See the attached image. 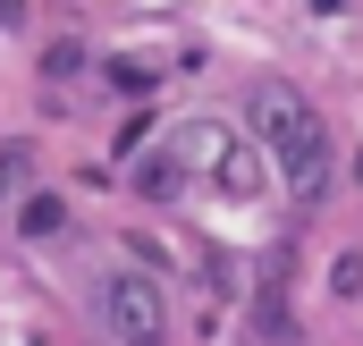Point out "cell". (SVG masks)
Here are the masks:
<instances>
[{
  "label": "cell",
  "mask_w": 363,
  "mask_h": 346,
  "mask_svg": "<svg viewBox=\"0 0 363 346\" xmlns=\"http://www.w3.org/2000/svg\"><path fill=\"white\" fill-rule=\"evenodd\" d=\"M101 313H110V330L127 346H161V287H152V279H135V270L110 279V287H101Z\"/></svg>",
  "instance_id": "7a4b0ae2"
},
{
  "label": "cell",
  "mask_w": 363,
  "mask_h": 346,
  "mask_svg": "<svg viewBox=\"0 0 363 346\" xmlns=\"http://www.w3.org/2000/svg\"><path fill=\"white\" fill-rule=\"evenodd\" d=\"M254 127H262V144H271V161L287 169L296 194H321V186H330V127L313 118L304 93L262 85V93H254Z\"/></svg>",
  "instance_id": "6da1fadb"
}]
</instances>
